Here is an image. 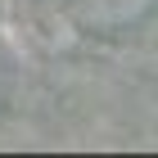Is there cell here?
<instances>
[{
	"label": "cell",
	"mask_w": 158,
	"mask_h": 158,
	"mask_svg": "<svg viewBox=\"0 0 158 158\" xmlns=\"http://www.w3.org/2000/svg\"><path fill=\"white\" fill-rule=\"evenodd\" d=\"M149 5L154 0H73V14L95 32H118V27L145 18Z\"/></svg>",
	"instance_id": "1"
},
{
	"label": "cell",
	"mask_w": 158,
	"mask_h": 158,
	"mask_svg": "<svg viewBox=\"0 0 158 158\" xmlns=\"http://www.w3.org/2000/svg\"><path fill=\"white\" fill-rule=\"evenodd\" d=\"M0 109H5V86H0Z\"/></svg>",
	"instance_id": "2"
}]
</instances>
